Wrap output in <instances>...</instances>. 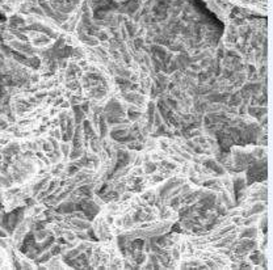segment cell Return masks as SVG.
<instances>
[{"mask_svg":"<svg viewBox=\"0 0 273 270\" xmlns=\"http://www.w3.org/2000/svg\"><path fill=\"white\" fill-rule=\"evenodd\" d=\"M259 229L256 227H252V226H248V227H244L243 231H240V233H238L240 239H255L257 235H259Z\"/></svg>","mask_w":273,"mask_h":270,"instance_id":"obj_1","label":"cell"},{"mask_svg":"<svg viewBox=\"0 0 273 270\" xmlns=\"http://www.w3.org/2000/svg\"><path fill=\"white\" fill-rule=\"evenodd\" d=\"M248 260L251 261V264H255V265H259V264H263L264 262V253L259 250H251L248 254H247Z\"/></svg>","mask_w":273,"mask_h":270,"instance_id":"obj_2","label":"cell"},{"mask_svg":"<svg viewBox=\"0 0 273 270\" xmlns=\"http://www.w3.org/2000/svg\"><path fill=\"white\" fill-rule=\"evenodd\" d=\"M156 169H158V163H154V161H146L145 163V173L147 174H152V173H155L156 172Z\"/></svg>","mask_w":273,"mask_h":270,"instance_id":"obj_3","label":"cell"},{"mask_svg":"<svg viewBox=\"0 0 273 270\" xmlns=\"http://www.w3.org/2000/svg\"><path fill=\"white\" fill-rule=\"evenodd\" d=\"M265 211V206H263V203L259 202V203H255L252 207H251V210L248 212V217L251 214H259V212H263Z\"/></svg>","mask_w":273,"mask_h":270,"instance_id":"obj_4","label":"cell"},{"mask_svg":"<svg viewBox=\"0 0 273 270\" xmlns=\"http://www.w3.org/2000/svg\"><path fill=\"white\" fill-rule=\"evenodd\" d=\"M130 174L133 176V177H139V176H143L145 174V172H143V169L141 167H134L130 171Z\"/></svg>","mask_w":273,"mask_h":270,"instance_id":"obj_5","label":"cell"},{"mask_svg":"<svg viewBox=\"0 0 273 270\" xmlns=\"http://www.w3.org/2000/svg\"><path fill=\"white\" fill-rule=\"evenodd\" d=\"M62 151L64 152V155H67L68 153V144H63L62 146Z\"/></svg>","mask_w":273,"mask_h":270,"instance_id":"obj_6","label":"cell"}]
</instances>
